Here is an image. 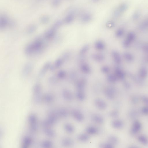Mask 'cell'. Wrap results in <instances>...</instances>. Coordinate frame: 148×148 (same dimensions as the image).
<instances>
[{"instance_id": "ba28073f", "label": "cell", "mask_w": 148, "mask_h": 148, "mask_svg": "<svg viewBox=\"0 0 148 148\" xmlns=\"http://www.w3.org/2000/svg\"><path fill=\"white\" fill-rule=\"evenodd\" d=\"M76 97L79 100L82 101L85 99L86 95L83 90H78L76 93Z\"/></svg>"}, {"instance_id": "2e32d148", "label": "cell", "mask_w": 148, "mask_h": 148, "mask_svg": "<svg viewBox=\"0 0 148 148\" xmlns=\"http://www.w3.org/2000/svg\"><path fill=\"white\" fill-rule=\"evenodd\" d=\"M110 116L113 118L117 117L119 115L118 111L116 110H114L111 112L110 113Z\"/></svg>"}, {"instance_id": "7a4b0ae2", "label": "cell", "mask_w": 148, "mask_h": 148, "mask_svg": "<svg viewBox=\"0 0 148 148\" xmlns=\"http://www.w3.org/2000/svg\"><path fill=\"white\" fill-rule=\"evenodd\" d=\"M72 115L74 118L78 122H82L84 119L83 114L78 110H73L72 112Z\"/></svg>"}, {"instance_id": "4fadbf2b", "label": "cell", "mask_w": 148, "mask_h": 148, "mask_svg": "<svg viewBox=\"0 0 148 148\" xmlns=\"http://www.w3.org/2000/svg\"><path fill=\"white\" fill-rule=\"evenodd\" d=\"M108 140L109 142L113 145L117 144L118 142V138L115 136L111 135L108 137Z\"/></svg>"}, {"instance_id": "30bf717a", "label": "cell", "mask_w": 148, "mask_h": 148, "mask_svg": "<svg viewBox=\"0 0 148 148\" xmlns=\"http://www.w3.org/2000/svg\"><path fill=\"white\" fill-rule=\"evenodd\" d=\"M86 130L87 133L90 135H95L97 134L98 132V129L96 127L93 126H90L87 127Z\"/></svg>"}, {"instance_id": "5bb4252c", "label": "cell", "mask_w": 148, "mask_h": 148, "mask_svg": "<svg viewBox=\"0 0 148 148\" xmlns=\"http://www.w3.org/2000/svg\"><path fill=\"white\" fill-rule=\"evenodd\" d=\"M113 145L108 143H103L100 144V147L101 148H114Z\"/></svg>"}, {"instance_id": "9c48e42d", "label": "cell", "mask_w": 148, "mask_h": 148, "mask_svg": "<svg viewBox=\"0 0 148 148\" xmlns=\"http://www.w3.org/2000/svg\"><path fill=\"white\" fill-rule=\"evenodd\" d=\"M63 96L65 99L69 101H71L73 99V94L70 91H65L63 93Z\"/></svg>"}, {"instance_id": "8992f818", "label": "cell", "mask_w": 148, "mask_h": 148, "mask_svg": "<svg viewBox=\"0 0 148 148\" xmlns=\"http://www.w3.org/2000/svg\"><path fill=\"white\" fill-rule=\"evenodd\" d=\"M92 120L95 123L101 124L104 123V119L103 117L101 115L98 114H94L92 116Z\"/></svg>"}, {"instance_id": "7c38bea8", "label": "cell", "mask_w": 148, "mask_h": 148, "mask_svg": "<svg viewBox=\"0 0 148 148\" xmlns=\"http://www.w3.org/2000/svg\"><path fill=\"white\" fill-rule=\"evenodd\" d=\"M65 130L69 133H73L75 131V129L74 127L70 124H66L65 125Z\"/></svg>"}, {"instance_id": "52a82bcc", "label": "cell", "mask_w": 148, "mask_h": 148, "mask_svg": "<svg viewBox=\"0 0 148 148\" xmlns=\"http://www.w3.org/2000/svg\"><path fill=\"white\" fill-rule=\"evenodd\" d=\"M77 138L79 141L82 142H87L89 139V136L84 133L79 134L77 136Z\"/></svg>"}, {"instance_id": "3957f363", "label": "cell", "mask_w": 148, "mask_h": 148, "mask_svg": "<svg viewBox=\"0 0 148 148\" xmlns=\"http://www.w3.org/2000/svg\"><path fill=\"white\" fill-rule=\"evenodd\" d=\"M94 104L96 107L101 110L105 109L107 106V104L105 101L99 98L95 100Z\"/></svg>"}, {"instance_id": "8fae6325", "label": "cell", "mask_w": 148, "mask_h": 148, "mask_svg": "<svg viewBox=\"0 0 148 148\" xmlns=\"http://www.w3.org/2000/svg\"><path fill=\"white\" fill-rule=\"evenodd\" d=\"M63 145L65 146H69L73 145L74 142L73 139L69 138H67L64 139L63 141Z\"/></svg>"}, {"instance_id": "e0dca14e", "label": "cell", "mask_w": 148, "mask_h": 148, "mask_svg": "<svg viewBox=\"0 0 148 148\" xmlns=\"http://www.w3.org/2000/svg\"><path fill=\"white\" fill-rule=\"evenodd\" d=\"M144 102H145L146 104H148V99L147 98L145 97L144 99H143Z\"/></svg>"}, {"instance_id": "ac0fdd59", "label": "cell", "mask_w": 148, "mask_h": 148, "mask_svg": "<svg viewBox=\"0 0 148 148\" xmlns=\"http://www.w3.org/2000/svg\"><path fill=\"white\" fill-rule=\"evenodd\" d=\"M143 109H144V110H143V112L144 113H148V108H145Z\"/></svg>"}, {"instance_id": "5b68a950", "label": "cell", "mask_w": 148, "mask_h": 148, "mask_svg": "<svg viewBox=\"0 0 148 148\" xmlns=\"http://www.w3.org/2000/svg\"><path fill=\"white\" fill-rule=\"evenodd\" d=\"M112 126L115 128L121 129L123 127L124 124L121 120H113L111 122Z\"/></svg>"}, {"instance_id": "6da1fadb", "label": "cell", "mask_w": 148, "mask_h": 148, "mask_svg": "<svg viewBox=\"0 0 148 148\" xmlns=\"http://www.w3.org/2000/svg\"><path fill=\"white\" fill-rule=\"evenodd\" d=\"M104 93L106 97L109 99H114L116 94V90L111 87L106 88L104 91Z\"/></svg>"}, {"instance_id": "277c9868", "label": "cell", "mask_w": 148, "mask_h": 148, "mask_svg": "<svg viewBox=\"0 0 148 148\" xmlns=\"http://www.w3.org/2000/svg\"><path fill=\"white\" fill-rule=\"evenodd\" d=\"M142 127L141 123L139 122H135L134 123L131 132L132 134H135L140 131Z\"/></svg>"}, {"instance_id": "9a60e30c", "label": "cell", "mask_w": 148, "mask_h": 148, "mask_svg": "<svg viewBox=\"0 0 148 148\" xmlns=\"http://www.w3.org/2000/svg\"><path fill=\"white\" fill-rule=\"evenodd\" d=\"M138 139L143 144H146L148 143V139L144 136H141L139 137Z\"/></svg>"}]
</instances>
